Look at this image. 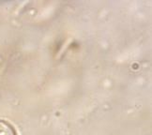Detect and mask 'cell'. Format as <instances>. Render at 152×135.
I'll list each match as a JSON object with an SVG mask.
<instances>
[{"label": "cell", "mask_w": 152, "mask_h": 135, "mask_svg": "<svg viewBox=\"0 0 152 135\" xmlns=\"http://www.w3.org/2000/svg\"><path fill=\"white\" fill-rule=\"evenodd\" d=\"M0 135H18V133L10 122L0 119Z\"/></svg>", "instance_id": "6da1fadb"}]
</instances>
